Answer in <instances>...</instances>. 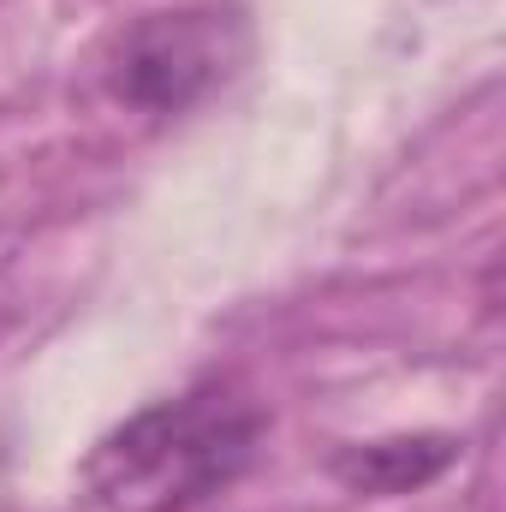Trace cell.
Returning <instances> with one entry per match:
<instances>
[{
	"label": "cell",
	"instance_id": "obj_3",
	"mask_svg": "<svg viewBox=\"0 0 506 512\" xmlns=\"http://www.w3.org/2000/svg\"><path fill=\"white\" fill-rule=\"evenodd\" d=\"M453 459H459L453 435H393V441H370V447H346L334 459V477L352 495H411V489L435 483Z\"/></svg>",
	"mask_w": 506,
	"mask_h": 512
},
{
	"label": "cell",
	"instance_id": "obj_1",
	"mask_svg": "<svg viewBox=\"0 0 506 512\" xmlns=\"http://www.w3.org/2000/svg\"><path fill=\"white\" fill-rule=\"evenodd\" d=\"M256 441V405L203 387L185 399H161L102 435L84 465V489L102 512H191L251 465Z\"/></svg>",
	"mask_w": 506,
	"mask_h": 512
},
{
	"label": "cell",
	"instance_id": "obj_2",
	"mask_svg": "<svg viewBox=\"0 0 506 512\" xmlns=\"http://www.w3.org/2000/svg\"><path fill=\"white\" fill-rule=\"evenodd\" d=\"M239 54V24L233 12L215 6H185V12H149L137 18L108 66L114 96L149 114H179L191 108L203 90H215L227 78Z\"/></svg>",
	"mask_w": 506,
	"mask_h": 512
}]
</instances>
